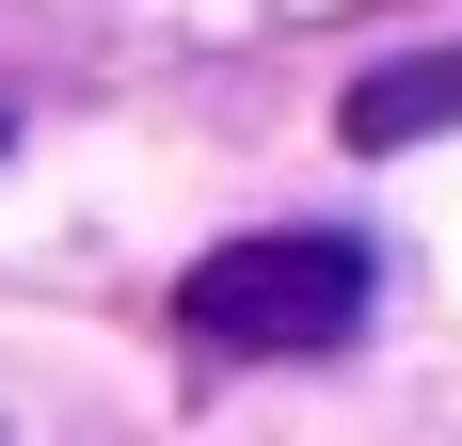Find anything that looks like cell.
<instances>
[{"label": "cell", "mask_w": 462, "mask_h": 446, "mask_svg": "<svg viewBox=\"0 0 462 446\" xmlns=\"http://www.w3.org/2000/svg\"><path fill=\"white\" fill-rule=\"evenodd\" d=\"M367 239H335V223H272V239H224V256H191L176 271V335L191 351H239V367H272V351H351L367 335Z\"/></svg>", "instance_id": "obj_1"}, {"label": "cell", "mask_w": 462, "mask_h": 446, "mask_svg": "<svg viewBox=\"0 0 462 446\" xmlns=\"http://www.w3.org/2000/svg\"><path fill=\"white\" fill-rule=\"evenodd\" d=\"M335 128L367 144V160H383V144H430V128H462V48H415V64L351 80V96H335Z\"/></svg>", "instance_id": "obj_2"}]
</instances>
